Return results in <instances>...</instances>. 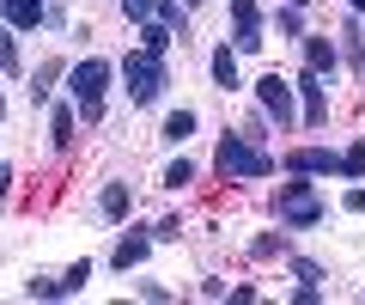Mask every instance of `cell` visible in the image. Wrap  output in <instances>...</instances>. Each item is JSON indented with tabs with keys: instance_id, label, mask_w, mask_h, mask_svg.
I'll return each instance as SVG.
<instances>
[{
	"instance_id": "cell-1",
	"label": "cell",
	"mask_w": 365,
	"mask_h": 305,
	"mask_svg": "<svg viewBox=\"0 0 365 305\" xmlns=\"http://www.w3.org/2000/svg\"><path fill=\"white\" fill-rule=\"evenodd\" d=\"M67 80H73V104H79V116H86V122H98V116H104L110 61H104V55H86V61H79L73 74H67Z\"/></svg>"
},
{
	"instance_id": "cell-2",
	"label": "cell",
	"mask_w": 365,
	"mask_h": 305,
	"mask_svg": "<svg viewBox=\"0 0 365 305\" xmlns=\"http://www.w3.org/2000/svg\"><path fill=\"white\" fill-rule=\"evenodd\" d=\"M122 80H128V98H134V104H153V98L170 86V74H165V55H153V49H134L128 61H122Z\"/></svg>"
},
{
	"instance_id": "cell-3",
	"label": "cell",
	"mask_w": 365,
	"mask_h": 305,
	"mask_svg": "<svg viewBox=\"0 0 365 305\" xmlns=\"http://www.w3.org/2000/svg\"><path fill=\"white\" fill-rule=\"evenodd\" d=\"M213 165H220L225 177H268V171H274V159L262 153V146H250V134H225Z\"/></svg>"
},
{
	"instance_id": "cell-4",
	"label": "cell",
	"mask_w": 365,
	"mask_h": 305,
	"mask_svg": "<svg viewBox=\"0 0 365 305\" xmlns=\"http://www.w3.org/2000/svg\"><path fill=\"white\" fill-rule=\"evenodd\" d=\"M256 98H262V110H268V116L280 122V134H287L292 122H299V110H292V86L280 80V74H262V80H256Z\"/></svg>"
},
{
	"instance_id": "cell-5",
	"label": "cell",
	"mask_w": 365,
	"mask_h": 305,
	"mask_svg": "<svg viewBox=\"0 0 365 305\" xmlns=\"http://www.w3.org/2000/svg\"><path fill=\"white\" fill-rule=\"evenodd\" d=\"M280 220H287V226H317V220H323V201H317L304 184H287V189H280Z\"/></svg>"
},
{
	"instance_id": "cell-6",
	"label": "cell",
	"mask_w": 365,
	"mask_h": 305,
	"mask_svg": "<svg viewBox=\"0 0 365 305\" xmlns=\"http://www.w3.org/2000/svg\"><path fill=\"white\" fill-rule=\"evenodd\" d=\"M287 165H292V177H323V171H341V153H329V146H299Z\"/></svg>"
},
{
	"instance_id": "cell-7",
	"label": "cell",
	"mask_w": 365,
	"mask_h": 305,
	"mask_svg": "<svg viewBox=\"0 0 365 305\" xmlns=\"http://www.w3.org/2000/svg\"><path fill=\"white\" fill-rule=\"evenodd\" d=\"M299 92H304V122L317 129V122L329 116V92H323V74H311V67H304V74H299Z\"/></svg>"
},
{
	"instance_id": "cell-8",
	"label": "cell",
	"mask_w": 365,
	"mask_h": 305,
	"mask_svg": "<svg viewBox=\"0 0 365 305\" xmlns=\"http://www.w3.org/2000/svg\"><path fill=\"white\" fill-rule=\"evenodd\" d=\"M43 19H49L43 0H6V25L13 31H31V25H43Z\"/></svg>"
},
{
	"instance_id": "cell-9",
	"label": "cell",
	"mask_w": 365,
	"mask_h": 305,
	"mask_svg": "<svg viewBox=\"0 0 365 305\" xmlns=\"http://www.w3.org/2000/svg\"><path fill=\"white\" fill-rule=\"evenodd\" d=\"M304 61H311V74H335V67H341V49H335L329 37H311V43H304Z\"/></svg>"
},
{
	"instance_id": "cell-10",
	"label": "cell",
	"mask_w": 365,
	"mask_h": 305,
	"mask_svg": "<svg viewBox=\"0 0 365 305\" xmlns=\"http://www.w3.org/2000/svg\"><path fill=\"white\" fill-rule=\"evenodd\" d=\"M128 201H134V189H128V184H104L98 208H104V220H122V214H128Z\"/></svg>"
},
{
	"instance_id": "cell-11",
	"label": "cell",
	"mask_w": 365,
	"mask_h": 305,
	"mask_svg": "<svg viewBox=\"0 0 365 305\" xmlns=\"http://www.w3.org/2000/svg\"><path fill=\"white\" fill-rule=\"evenodd\" d=\"M213 80H220L225 92L237 86V49H232V43H225V49H213Z\"/></svg>"
},
{
	"instance_id": "cell-12",
	"label": "cell",
	"mask_w": 365,
	"mask_h": 305,
	"mask_svg": "<svg viewBox=\"0 0 365 305\" xmlns=\"http://www.w3.org/2000/svg\"><path fill=\"white\" fill-rule=\"evenodd\" d=\"M140 49H153V55L170 49V25H165V19H146V25H140Z\"/></svg>"
},
{
	"instance_id": "cell-13",
	"label": "cell",
	"mask_w": 365,
	"mask_h": 305,
	"mask_svg": "<svg viewBox=\"0 0 365 305\" xmlns=\"http://www.w3.org/2000/svg\"><path fill=\"white\" fill-rule=\"evenodd\" d=\"M146 244H153V239H140V232H134V239H122V244H116V256H110V263H116V269H134V263L146 256Z\"/></svg>"
},
{
	"instance_id": "cell-14",
	"label": "cell",
	"mask_w": 365,
	"mask_h": 305,
	"mask_svg": "<svg viewBox=\"0 0 365 305\" xmlns=\"http://www.w3.org/2000/svg\"><path fill=\"white\" fill-rule=\"evenodd\" d=\"M195 134V110H170L165 116V141H189Z\"/></svg>"
},
{
	"instance_id": "cell-15",
	"label": "cell",
	"mask_w": 365,
	"mask_h": 305,
	"mask_svg": "<svg viewBox=\"0 0 365 305\" xmlns=\"http://www.w3.org/2000/svg\"><path fill=\"white\" fill-rule=\"evenodd\" d=\"M0 74H19V43H13V25H0Z\"/></svg>"
},
{
	"instance_id": "cell-16",
	"label": "cell",
	"mask_w": 365,
	"mask_h": 305,
	"mask_svg": "<svg viewBox=\"0 0 365 305\" xmlns=\"http://www.w3.org/2000/svg\"><path fill=\"white\" fill-rule=\"evenodd\" d=\"M86 281H91V263H73V269H67L61 281H55V293H79Z\"/></svg>"
},
{
	"instance_id": "cell-17",
	"label": "cell",
	"mask_w": 365,
	"mask_h": 305,
	"mask_svg": "<svg viewBox=\"0 0 365 305\" xmlns=\"http://www.w3.org/2000/svg\"><path fill=\"white\" fill-rule=\"evenodd\" d=\"M49 134H55V146H67V141H73V110H55V122H49Z\"/></svg>"
},
{
	"instance_id": "cell-18",
	"label": "cell",
	"mask_w": 365,
	"mask_h": 305,
	"mask_svg": "<svg viewBox=\"0 0 365 305\" xmlns=\"http://www.w3.org/2000/svg\"><path fill=\"white\" fill-rule=\"evenodd\" d=\"M182 184H195V165H189V159H177L165 171V189H182Z\"/></svg>"
},
{
	"instance_id": "cell-19",
	"label": "cell",
	"mask_w": 365,
	"mask_h": 305,
	"mask_svg": "<svg viewBox=\"0 0 365 305\" xmlns=\"http://www.w3.org/2000/svg\"><path fill=\"white\" fill-rule=\"evenodd\" d=\"M341 171H347V177H365V146H347V153H341Z\"/></svg>"
},
{
	"instance_id": "cell-20",
	"label": "cell",
	"mask_w": 365,
	"mask_h": 305,
	"mask_svg": "<svg viewBox=\"0 0 365 305\" xmlns=\"http://www.w3.org/2000/svg\"><path fill=\"white\" fill-rule=\"evenodd\" d=\"M122 13H128L134 25H146V19H153V0H122Z\"/></svg>"
},
{
	"instance_id": "cell-21",
	"label": "cell",
	"mask_w": 365,
	"mask_h": 305,
	"mask_svg": "<svg viewBox=\"0 0 365 305\" xmlns=\"http://www.w3.org/2000/svg\"><path fill=\"white\" fill-rule=\"evenodd\" d=\"M341 37H347V43H341V49H347V61H365V37H359V31H341Z\"/></svg>"
},
{
	"instance_id": "cell-22",
	"label": "cell",
	"mask_w": 365,
	"mask_h": 305,
	"mask_svg": "<svg viewBox=\"0 0 365 305\" xmlns=\"http://www.w3.org/2000/svg\"><path fill=\"white\" fill-rule=\"evenodd\" d=\"M232 19L244 25V19H256V0H232Z\"/></svg>"
},
{
	"instance_id": "cell-23",
	"label": "cell",
	"mask_w": 365,
	"mask_h": 305,
	"mask_svg": "<svg viewBox=\"0 0 365 305\" xmlns=\"http://www.w3.org/2000/svg\"><path fill=\"white\" fill-rule=\"evenodd\" d=\"M0 196H6V165H0Z\"/></svg>"
},
{
	"instance_id": "cell-24",
	"label": "cell",
	"mask_w": 365,
	"mask_h": 305,
	"mask_svg": "<svg viewBox=\"0 0 365 305\" xmlns=\"http://www.w3.org/2000/svg\"><path fill=\"white\" fill-rule=\"evenodd\" d=\"M347 6H359V13H365V0H347Z\"/></svg>"
},
{
	"instance_id": "cell-25",
	"label": "cell",
	"mask_w": 365,
	"mask_h": 305,
	"mask_svg": "<svg viewBox=\"0 0 365 305\" xmlns=\"http://www.w3.org/2000/svg\"><path fill=\"white\" fill-rule=\"evenodd\" d=\"M287 6H304V0H287Z\"/></svg>"
},
{
	"instance_id": "cell-26",
	"label": "cell",
	"mask_w": 365,
	"mask_h": 305,
	"mask_svg": "<svg viewBox=\"0 0 365 305\" xmlns=\"http://www.w3.org/2000/svg\"><path fill=\"white\" fill-rule=\"evenodd\" d=\"M0 6H6V0H0Z\"/></svg>"
}]
</instances>
